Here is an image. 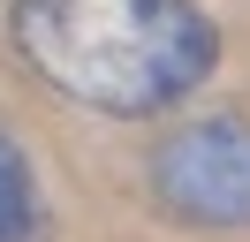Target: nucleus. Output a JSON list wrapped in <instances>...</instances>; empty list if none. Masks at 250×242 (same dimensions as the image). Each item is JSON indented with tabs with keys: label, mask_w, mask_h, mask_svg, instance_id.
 Wrapping results in <instances>:
<instances>
[{
	"label": "nucleus",
	"mask_w": 250,
	"mask_h": 242,
	"mask_svg": "<svg viewBox=\"0 0 250 242\" xmlns=\"http://www.w3.org/2000/svg\"><path fill=\"white\" fill-rule=\"evenodd\" d=\"M152 197L189 227H250V114H205L159 136Z\"/></svg>",
	"instance_id": "obj_2"
},
{
	"label": "nucleus",
	"mask_w": 250,
	"mask_h": 242,
	"mask_svg": "<svg viewBox=\"0 0 250 242\" xmlns=\"http://www.w3.org/2000/svg\"><path fill=\"white\" fill-rule=\"evenodd\" d=\"M38 220H46L38 174H31V159H23V144L0 129V242H38Z\"/></svg>",
	"instance_id": "obj_3"
},
{
	"label": "nucleus",
	"mask_w": 250,
	"mask_h": 242,
	"mask_svg": "<svg viewBox=\"0 0 250 242\" xmlns=\"http://www.w3.org/2000/svg\"><path fill=\"white\" fill-rule=\"evenodd\" d=\"M8 30L61 99L129 121L189 99L220 60V30L197 0H16Z\"/></svg>",
	"instance_id": "obj_1"
}]
</instances>
